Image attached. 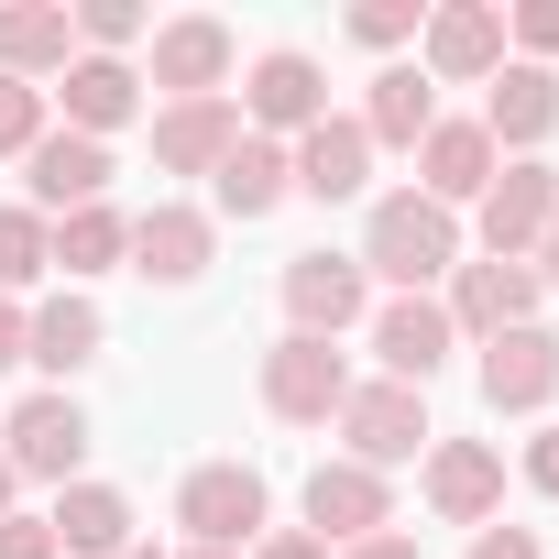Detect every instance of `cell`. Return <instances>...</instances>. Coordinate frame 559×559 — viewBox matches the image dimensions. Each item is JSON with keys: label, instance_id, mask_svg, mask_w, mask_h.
Here are the masks:
<instances>
[{"label": "cell", "instance_id": "d590c367", "mask_svg": "<svg viewBox=\"0 0 559 559\" xmlns=\"http://www.w3.org/2000/svg\"><path fill=\"white\" fill-rule=\"evenodd\" d=\"M526 493H559V428L526 439Z\"/></svg>", "mask_w": 559, "mask_h": 559}, {"label": "cell", "instance_id": "5bb4252c", "mask_svg": "<svg viewBox=\"0 0 559 559\" xmlns=\"http://www.w3.org/2000/svg\"><path fill=\"white\" fill-rule=\"evenodd\" d=\"M362 308H373V274H362L352 252H297V263H286V330L341 341Z\"/></svg>", "mask_w": 559, "mask_h": 559}, {"label": "cell", "instance_id": "4316f807", "mask_svg": "<svg viewBox=\"0 0 559 559\" xmlns=\"http://www.w3.org/2000/svg\"><path fill=\"white\" fill-rule=\"evenodd\" d=\"M352 121H362V143H395V154H417V143L439 132V88H428L417 67H384V78H373V99H362Z\"/></svg>", "mask_w": 559, "mask_h": 559}, {"label": "cell", "instance_id": "9a60e30c", "mask_svg": "<svg viewBox=\"0 0 559 559\" xmlns=\"http://www.w3.org/2000/svg\"><path fill=\"white\" fill-rule=\"evenodd\" d=\"M461 352V330H450V308L439 297H384L373 308V362H384V384H417L428 395V373Z\"/></svg>", "mask_w": 559, "mask_h": 559}, {"label": "cell", "instance_id": "8992f818", "mask_svg": "<svg viewBox=\"0 0 559 559\" xmlns=\"http://www.w3.org/2000/svg\"><path fill=\"white\" fill-rule=\"evenodd\" d=\"M263 406L286 417V428H330L341 406H352V362L330 352V341H308V330H286L263 352Z\"/></svg>", "mask_w": 559, "mask_h": 559}, {"label": "cell", "instance_id": "30bf717a", "mask_svg": "<svg viewBox=\"0 0 559 559\" xmlns=\"http://www.w3.org/2000/svg\"><path fill=\"white\" fill-rule=\"evenodd\" d=\"M504 67V12L493 0H450V12H428V34H417V78L428 88H483Z\"/></svg>", "mask_w": 559, "mask_h": 559}, {"label": "cell", "instance_id": "b9f144b4", "mask_svg": "<svg viewBox=\"0 0 559 559\" xmlns=\"http://www.w3.org/2000/svg\"><path fill=\"white\" fill-rule=\"evenodd\" d=\"M121 559H165V548H143V537H132V548H121Z\"/></svg>", "mask_w": 559, "mask_h": 559}, {"label": "cell", "instance_id": "ac0fdd59", "mask_svg": "<svg viewBox=\"0 0 559 559\" xmlns=\"http://www.w3.org/2000/svg\"><path fill=\"white\" fill-rule=\"evenodd\" d=\"M493 176H504V154L483 143V121H439V132L417 143V198H428V209H450V219H461V209H483V187H493Z\"/></svg>", "mask_w": 559, "mask_h": 559}, {"label": "cell", "instance_id": "8fae6325", "mask_svg": "<svg viewBox=\"0 0 559 559\" xmlns=\"http://www.w3.org/2000/svg\"><path fill=\"white\" fill-rule=\"evenodd\" d=\"M472 384H483V406L493 417H537L548 395H559V330H493L483 341V362H472Z\"/></svg>", "mask_w": 559, "mask_h": 559}, {"label": "cell", "instance_id": "44dd1931", "mask_svg": "<svg viewBox=\"0 0 559 559\" xmlns=\"http://www.w3.org/2000/svg\"><path fill=\"white\" fill-rule=\"evenodd\" d=\"M78 67V12L67 0H12V12H0V78H67Z\"/></svg>", "mask_w": 559, "mask_h": 559}, {"label": "cell", "instance_id": "7a4b0ae2", "mask_svg": "<svg viewBox=\"0 0 559 559\" xmlns=\"http://www.w3.org/2000/svg\"><path fill=\"white\" fill-rule=\"evenodd\" d=\"M0 461H12V483H78V461H88V406L67 395V384H45V395H23L12 406V428H0Z\"/></svg>", "mask_w": 559, "mask_h": 559}, {"label": "cell", "instance_id": "d6986e66", "mask_svg": "<svg viewBox=\"0 0 559 559\" xmlns=\"http://www.w3.org/2000/svg\"><path fill=\"white\" fill-rule=\"evenodd\" d=\"M286 165H297V198H319V209H341V198L373 187V143H362V121H341V110H330L319 132H297Z\"/></svg>", "mask_w": 559, "mask_h": 559}, {"label": "cell", "instance_id": "7bdbcfd3", "mask_svg": "<svg viewBox=\"0 0 559 559\" xmlns=\"http://www.w3.org/2000/svg\"><path fill=\"white\" fill-rule=\"evenodd\" d=\"M176 559H230V548H176Z\"/></svg>", "mask_w": 559, "mask_h": 559}, {"label": "cell", "instance_id": "3957f363", "mask_svg": "<svg viewBox=\"0 0 559 559\" xmlns=\"http://www.w3.org/2000/svg\"><path fill=\"white\" fill-rule=\"evenodd\" d=\"M230 67H241L230 23H219V12H176V23H154L143 88H154V99H219V88H230Z\"/></svg>", "mask_w": 559, "mask_h": 559}, {"label": "cell", "instance_id": "d6a6232c", "mask_svg": "<svg viewBox=\"0 0 559 559\" xmlns=\"http://www.w3.org/2000/svg\"><path fill=\"white\" fill-rule=\"evenodd\" d=\"M504 34L526 45V67H548V56H559V0H526V12H515Z\"/></svg>", "mask_w": 559, "mask_h": 559}, {"label": "cell", "instance_id": "7402d4cb", "mask_svg": "<svg viewBox=\"0 0 559 559\" xmlns=\"http://www.w3.org/2000/svg\"><path fill=\"white\" fill-rule=\"evenodd\" d=\"M56 99H67V132L110 143V132L143 110V67H132V56H78V67L56 78Z\"/></svg>", "mask_w": 559, "mask_h": 559}, {"label": "cell", "instance_id": "f546056e", "mask_svg": "<svg viewBox=\"0 0 559 559\" xmlns=\"http://www.w3.org/2000/svg\"><path fill=\"white\" fill-rule=\"evenodd\" d=\"M143 45V0H78V56H121Z\"/></svg>", "mask_w": 559, "mask_h": 559}, {"label": "cell", "instance_id": "484cf974", "mask_svg": "<svg viewBox=\"0 0 559 559\" xmlns=\"http://www.w3.org/2000/svg\"><path fill=\"white\" fill-rule=\"evenodd\" d=\"M45 526H56L67 559H121V548H132V493H121V483H67Z\"/></svg>", "mask_w": 559, "mask_h": 559}, {"label": "cell", "instance_id": "277c9868", "mask_svg": "<svg viewBox=\"0 0 559 559\" xmlns=\"http://www.w3.org/2000/svg\"><path fill=\"white\" fill-rule=\"evenodd\" d=\"M176 526H187V548H252V526H263V472L252 461H198L187 483H176Z\"/></svg>", "mask_w": 559, "mask_h": 559}, {"label": "cell", "instance_id": "ba28073f", "mask_svg": "<svg viewBox=\"0 0 559 559\" xmlns=\"http://www.w3.org/2000/svg\"><path fill=\"white\" fill-rule=\"evenodd\" d=\"M341 439H352V461L362 472H395V461H417L439 428H428V395L417 384H352V406H341Z\"/></svg>", "mask_w": 559, "mask_h": 559}, {"label": "cell", "instance_id": "cb8c5ba5", "mask_svg": "<svg viewBox=\"0 0 559 559\" xmlns=\"http://www.w3.org/2000/svg\"><path fill=\"white\" fill-rule=\"evenodd\" d=\"M209 198H219V219H274V209L297 198V165H286V143H263V132H241V143L219 154Z\"/></svg>", "mask_w": 559, "mask_h": 559}, {"label": "cell", "instance_id": "f1b7e54d", "mask_svg": "<svg viewBox=\"0 0 559 559\" xmlns=\"http://www.w3.org/2000/svg\"><path fill=\"white\" fill-rule=\"evenodd\" d=\"M45 274H56V219H34V209H0V297L45 286Z\"/></svg>", "mask_w": 559, "mask_h": 559}, {"label": "cell", "instance_id": "ffe728a7", "mask_svg": "<svg viewBox=\"0 0 559 559\" xmlns=\"http://www.w3.org/2000/svg\"><path fill=\"white\" fill-rule=\"evenodd\" d=\"M209 241H219L209 209H176V198H165V209L132 219V274H143V286H198V274H209Z\"/></svg>", "mask_w": 559, "mask_h": 559}, {"label": "cell", "instance_id": "836d02e7", "mask_svg": "<svg viewBox=\"0 0 559 559\" xmlns=\"http://www.w3.org/2000/svg\"><path fill=\"white\" fill-rule=\"evenodd\" d=\"M0 559H67L45 515H0Z\"/></svg>", "mask_w": 559, "mask_h": 559}, {"label": "cell", "instance_id": "d4e9b609", "mask_svg": "<svg viewBox=\"0 0 559 559\" xmlns=\"http://www.w3.org/2000/svg\"><path fill=\"white\" fill-rule=\"evenodd\" d=\"M99 352H110V319H99L88 297H45V308H23V362H45L56 384L88 373Z\"/></svg>", "mask_w": 559, "mask_h": 559}, {"label": "cell", "instance_id": "7c38bea8", "mask_svg": "<svg viewBox=\"0 0 559 559\" xmlns=\"http://www.w3.org/2000/svg\"><path fill=\"white\" fill-rule=\"evenodd\" d=\"M548 132H559V78L526 67V56H504V67L483 78V143L515 165V154H537Z\"/></svg>", "mask_w": 559, "mask_h": 559}, {"label": "cell", "instance_id": "e575fe53", "mask_svg": "<svg viewBox=\"0 0 559 559\" xmlns=\"http://www.w3.org/2000/svg\"><path fill=\"white\" fill-rule=\"evenodd\" d=\"M461 559H548V548H537V526H472Z\"/></svg>", "mask_w": 559, "mask_h": 559}, {"label": "cell", "instance_id": "ab89813d", "mask_svg": "<svg viewBox=\"0 0 559 559\" xmlns=\"http://www.w3.org/2000/svg\"><path fill=\"white\" fill-rule=\"evenodd\" d=\"M537 297H559V219H548V241H537Z\"/></svg>", "mask_w": 559, "mask_h": 559}, {"label": "cell", "instance_id": "4dcf8cb0", "mask_svg": "<svg viewBox=\"0 0 559 559\" xmlns=\"http://www.w3.org/2000/svg\"><path fill=\"white\" fill-rule=\"evenodd\" d=\"M417 34H428L417 0H362V12H352V45H373V56H395V45H417Z\"/></svg>", "mask_w": 559, "mask_h": 559}, {"label": "cell", "instance_id": "5b68a950", "mask_svg": "<svg viewBox=\"0 0 559 559\" xmlns=\"http://www.w3.org/2000/svg\"><path fill=\"white\" fill-rule=\"evenodd\" d=\"M319 121H330V67H319V56H297V45L252 56L241 132H263V143H297V132H319Z\"/></svg>", "mask_w": 559, "mask_h": 559}, {"label": "cell", "instance_id": "60d3db41", "mask_svg": "<svg viewBox=\"0 0 559 559\" xmlns=\"http://www.w3.org/2000/svg\"><path fill=\"white\" fill-rule=\"evenodd\" d=\"M0 515H12V461H0Z\"/></svg>", "mask_w": 559, "mask_h": 559}, {"label": "cell", "instance_id": "8d00e7d4", "mask_svg": "<svg viewBox=\"0 0 559 559\" xmlns=\"http://www.w3.org/2000/svg\"><path fill=\"white\" fill-rule=\"evenodd\" d=\"M252 559H330V548H319L308 526H286V537H252Z\"/></svg>", "mask_w": 559, "mask_h": 559}, {"label": "cell", "instance_id": "6da1fadb", "mask_svg": "<svg viewBox=\"0 0 559 559\" xmlns=\"http://www.w3.org/2000/svg\"><path fill=\"white\" fill-rule=\"evenodd\" d=\"M362 274H384L395 297H428L439 274H461V219L450 209H428L417 187H395V198H373V219H362V252H352Z\"/></svg>", "mask_w": 559, "mask_h": 559}, {"label": "cell", "instance_id": "f35d334b", "mask_svg": "<svg viewBox=\"0 0 559 559\" xmlns=\"http://www.w3.org/2000/svg\"><path fill=\"white\" fill-rule=\"evenodd\" d=\"M12 362H23V308L0 297V373H12Z\"/></svg>", "mask_w": 559, "mask_h": 559}, {"label": "cell", "instance_id": "1f68e13d", "mask_svg": "<svg viewBox=\"0 0 559 559\" xmlns=\"http://www.w3.org/2000/svg\"><path fill=\"white\" fill-rule=\"evenodd\" d=\"M34 143H45V88L0 78V154H34Z\"/></svg>", "mask_w": 559, "mask_h": 559}, {"label": "cell", "instance_id": "e0dca14e", "mask_svg": "<svg viewBox=\"0 0 559 559\" xmlns=\"http://www.w3.org/2000/svg\"><path fill=\"white\" fill-rule=\"evenodd\" d=\"M439 308H450V330H461V341L526 330V319H537V263H493V252H483V263H461V274H450V297H439Z\"/></svg>", "mask_w": 559, "mask_h": 559}, {"label": "cell", "instance_id": "9c48e42d", "mask_svg": "<svg viewBox=\"0 0 559 559\" xmlns=\"http://www.w3.org/2000/svg\"><path fill=\"white\" fill-rule=\"evenodd\" d=\"M548 219H559V165H548V154H515V165L483 187V252H493V263H526V252L548 241Z\"/></svg>", "mask_w": 559, "mask_h": 559}, {"label": "cell", "instance_id": "52a82bcc", "mask_svg": "<svg viewBox=\"0 0 559 559\" xmlns=\"http://www.w3.org/2000/svg\"><path fill=\"white\" fill-rule=\"evenodd\" d=\"M110 143H88V132H45L34 154H23V209L34 219H78V209H99L110 198Z\"/></svg>", "mask_w": 559, "mask_h": 559}, {"label": "cell", "instance_id": "603a6c76", "mask_svg": "<svg viewBox=\"0 0 559 559\" xmlns=\"http://www.w3.org/2000/svg\"><path fill=\"white\" fill-rule=\"evenodd\" d=\"M230 143H241V110L230 99H165L154 110V165L165 176H219Z\"/></svg>", "mask_w": 559, "mask_h": 559}, {"label": "cell", "instance_id": "74e56055", "mask_svg": "<svg viewBox=\"0 0 559 559\" xmlns=\"http://www.w3.org/2000/svg\"><path fill=\"white\" fill-rule=\"evenodd\" d=\"M341 559H428V548H417L406 526H384V537H362V548H341Z\"/></svg>", "mask_w": 559, "mask_h": 559}, {"label": "cell", "instance_id": "2e32d148", "mask_svg": "<svg viewBox=\"0 0 559 559\" xmlns=\"http://www.w3.org/2000/svg\"><path fill=\"white\" fill-rule=\"evenodd\" d=\"M428 515H439V526H493V515H504V450H483V439H428Z\"/></svg>", "mask_w": 559, "mask_h": 559}, {"label": "cell", "instance_id": "4fadbf2b", "mask_svg": "<svg viewBox=\"0 0 559 559\" xmlns=\"http://www.w3.org/2000/svg\"><path fill=\"white\" fill-rule=\"evenodd\" d=\"M384 526H395L384 472H362V461H319V472H308V537H319V548H362V537H384Z\"/></svg>", "mask_w": 559, "mask_h": 559}, {"label": "cell", "instance_id": "83f0119b", "mask_svg": "<svg viewBox=\"0 0 559 559\" xmlns=\"http://www.w3.org/2000/svg\"><path fill=\"white\" fill-rule=\"evenodd\" d=\"M132 252V219L99 198V209H78V219H56V274H110Z\"/></svg>", "mask_w": 559, "mask_h": 559}]
</instances>
